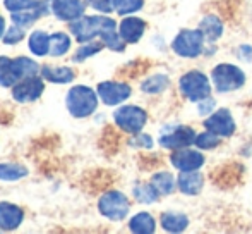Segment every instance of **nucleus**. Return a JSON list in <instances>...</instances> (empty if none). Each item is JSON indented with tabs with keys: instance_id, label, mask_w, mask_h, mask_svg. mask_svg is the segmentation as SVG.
Segmentation results:
<instances>
[{
	"instance_id": "7",
	"label": "nucleus",
	"mask_w": 252,
	"mask_h": 234,
	"mask_svg": "<svg viewBox=\"0 0 252 234\" xmlns=\"http://www.w3.org/2000/svg\"><path fill=\"white\" fill-rule=\"evenodd\" d=\"M202 45H204V35L201 30H184L175 37L172 48L180 57L194 59L201 55Z\"/></svg>"
},
{
	"instance_id": "28",
	"label": "nucleus",
	"mask_w": 252,
	"mask_h": 234,
	"mask_svg": "<svg viewBox=\"0 0 252 234\" xmlns=\"http://www.w3.org/2000/svg\"><path fill=\"white\" fill-rule=\"evenodd\" d=\"M168 84H170V79L165 74H155V76L148 78L146 81H143L141 90H143L144 93L155 95V93H161L165 88H168Z\"/></svg>"
},
{
	"instance_id": "15",
	"label": "nucleus",
	"mask_w": 252,
	"mask_h": 234,
	"mask_svg": "<svg viewBox=\"0 0 252 234\" xmlns=\"http://www.w3.org/2000/svg\"><path fill=\"white\" fill-rule=\"evenodd\" d=\"M144 30H146V23L139 17H126L122 23L119 24V33L126 43H137L143 38Z\"/></svg>"
},
{
	"instance_id": "1",
	"label": "nucleus",
	"mask_w": 252,
	"mask_h": 234,
	"mask_svg": "<svg viewBox=\"0 0 252 234\" xmlns=\"http://www.w3.org/2000/svg\"><path fill=\"white\" fill-rule=\"evenodd\" d=\"M98 102H100L98 91H94L86 84H76V86L69 88L65 95L67 112L76 119H86V117L93 116L98 109Z\"/></svg>"
},
{
	"instance_id": "18",
	"label": "nucleus",
	"mask_w": 252,
	"mask_h": 234,
	"mask_svg": "<svg viewBox=\"0 0 252 234\" xmlns=\"http://www.w3.org/2000/svg\"><path fill=\"white\" fill-rule=\"evenodd\" d=\"M19 79V74L16 69L14 59L0 55V86L2 88H12Z\"/></svg>"
},
{
	"instance_id": "8",
	"label": "nucleus",
	"mask_w": 252,
	"mask_h": 234,
	"mask_svg": "<svg viewBox=\"0 0 252 234\" xmlns=\"http://www.w3.org/2000/svg\"><path fill=\"white\" fill-rule=\"evenodd\" d=\"M47 81L41 76H31L17 81L12 86V98L17 104H33L43 95Z\"/></svg>"
},
{
	"instance_id": "16",
	"label": "nucleus",
	"mask_w": 252,
	"mask_h": 234,
	"mask_svg": "<svg viewBox=\"0 0 252 234\" xmlns=\"http://www.w3.org/2000/svg\"><path fill=\"white\" fill-rule=\"evenodd\" d=\"M40 76L53 84H69L76 79V73L69 66H41Z\"/></svg>"
},
{
	"instance_id": "21",
	"label": "nucleus",
	"mask_w": 252,
	"mask_h": 234,
	"mask_svg": "<svg viewBox=\"0 0 252 234\" xmlns=\"http://www.w3.org/2000/svg\"><path fill=\"white\" fill-rule=\"evenodd\" d=\"M129 229L136 234H151L156 229V221L148 212H139L129 221Z\"/></svg>"
},
{
	"instance_id": "34",
	"label": "nucleus",
	"mask_w": 252,
	"mask_h": 234,
	"mask_svg": "<svg viewBox=\"0 0 252 234\" xmlns=\"http://www.w3.org/2000/svg\"><path fill=\"white\" fill-rule=\"evenodd\" d=\"M218 143H220L218 134L213 133V131H206V133H202L196 138V143L194 145H197L199 148H215Z\"/></svg>"
},
{
	"instance_id": "23",
	"label": "nucleus",
	"mask_w": 252,
	"mask_h": 234,
	"mask_svg": "<svg viewBox=\"0 0 252 234\" xmlns=\"http://www.w3.org/2000/svg\"><path fill=\"white\" fill-rule=\"evenodd\" d=\"M161 226L165 231L180 233L189 226V219L184 214H179V212H165L161 215Z\"/></svg>"
},
{
	"instance_id": "39",
	"label": "nucleus",
	"mask_w": 252,
	"mask_h": 234,
	"mask_svg": "<svg viewBox=\"0 0 252 234\" xmlns=\"http://www.w3.org/2000/svg\"><path fill=\"white\" fill-rule=\"evenodd\" d=\"M0 231H2V229H0Z\"/></svg>"
},
{
	"instance_id": "13",
	"label": "nucleus",
	"mask_w": 252,
	"mask_h": 234,
	"mask_svg": "<svg viewBox=\"0 0 252 234\" xmlns=\"http://www.w3.org/2000/svg\"><path fill=\"white\" fill-rule=\"evenodd\" d=\"M24 222V210L16 203L0 201V229L5 233L16 231Z\"/></svg>"
},
{
	"instance_id": "26",
	"label": "nucleus",
	"mask_w": 252,
	"mask_h": 234,
	"mask_svg": "<svg viewBox=\"0 0 252 234\" xmlns=\"http://www.w3.org/2000/svg\"><path fill=\"white\" fill-rule=\"evenodd\" d=\"M103 41H86V43H81V47L77 48L76 52H74L72 55V62L79 64V62H84V60H88L90 57H93V55H96L98 52L103 50Z\"/></svg>"
},
{
	"instance_id": "36",
	"label": "nucleus",
	"mask_w": 252,
	"mask_h": 234,
	"mask_svg": "<svg viewBox=\"0 0 252 234\" xmlns=\"http://www.w3.org/2000/svg\"><path fill=\"white\" fill-rule=\"evenodd\" d=\"M215 109V102L211 98H204L202 102H199V114L202 116H209V112Z\"/></svg>"
},
{
	"instance_id": "38",
	"label": "nucleus",
	"mask_w": 252,
	"mask_h": 234,
	"mask_svg": "<svg viewBox=\"0 0 252 234\" xmlns=\"http://www.w3.org/2000/svg\"><path fill=\"white\" fill-rule=\"evenodd\" d=\"M5 30H7V28H5V19L0 16V40H2L3 35H5Z\"/></svg>"
},
{
	"instance_id": "24",
	"label": "nucleus",
	"mask_w": 252,
	"mask_h": 234,
	"mask_svg": "<svg viewBox=\"0 0 252 234\" xmlns=\"http://www.w3.org/2000/svg\"><path fill=\"white\" fill-rule=\"evenodd\" d=\"M199 30L204 35V40L208 41H215L218 40L223 35V23L215 16H208L201 21V28Z\"/></svg>"
},
{
	"instance_id": "22",
	"label": "nucleus",
	"mask_w": 252,
	"mask_h": 234,
	"mask_svg": "<svg viewBox=\"0 0 252 234\" xmlns=\"http://www.w3.org/2000/svg\"><path fill=\"white\" fill-rule=\"evenodd\" d=\"M72 47V38L65 31H57L50 35V55L52 57H62Z\"/></svg>"
},
{
	"instance_id": "27",
	"label": "nucleus",
	"mask_w": 252,
	"mask_h": 234,
	"mask_svg": "<svg viewBox=\"0 0 252 234\" xmlns=\"http://www.w3.org/2000/svg\"><path fill=\"white\" fill-rule=\"evenodd\" d=\"M100 40L103 41V45H105L106 48H110V50H113V52H122L124 47H126V41L122 40V37H120L117 28H108V30L101 31Z\"/></svg>"
},
{
	"instance_id": "10",
	"label": "nucleus",
	"mask_w": 252,
	"mask_h": 234,
	"mask_svg": "<svg viewBox=\"0 0 252 234\" xmlns=\"http://www.w3.org/2000/svg\"><path fill=\"white\" fill-rule=\"evenodd\" d=\"M98 97L105 105L113 107V105H120L130 97L132 90L127 83L122 81H101L96 88Z\"/></svg>"
},
{
	"instance_id": "20",
	"label": "nucleus",
	"mask_w": 252,
	"mask_h": 234,
	"mask_svg": "<svg viewBox=\"0 0 252 234\" xmlns=\"http://www.w3.org/2000/svg\"><path fill=\"white\" fill-rule=\"evenodd\" d=\"M179 188L186 195H196L202 188V176L197 171H186L179 176Z\"/></svg>"
},
{
	"instance_id": "3",
	"label": "nucleus",
	"mask_w": 252,
	"mask_h": 234,
	"mask_svg": "<svg viewBox=\"0 0 252 234\" xmlns=\"http://www.w3.org/2000/svg\"><path fill=\"white\" fill-rule=\"evenodd\" d=\"M98 210L108 221L119 222L127 217V214L130 210V205L126 195L117 190H112L103 193L100 196V200H98Z\"/></svg>"
},
{
	"instance_id": "25",
	"label": "nucleus",
	"mask_w": 252,
	"mask_h": 234,
	"mask_svg": "<svg viewBox=\"0 0 252 234\" xmlns=\"http://www.w3.org/2000/svg\"><path fill=\"white\" fill-rule=\"evenodd\" d=\"M16 62V69L17 74H19V79H24V78H31V76H38V73L41 71V66L33 60L31 57H16L14 59Z\"/></svg>"
},
{
	"instance_id": "6",
	"label": "nucleus",
	"mask_w": 252,
	"mask_h": 234,
	"mask_svg": "<svg viewBox=\"0 0 252 234\" xmlns=\"http://www.w3.org/2000/svg\"><path fill=\"white\" fill-rule=\"evenodd\" d=\"M213 83L220 91L226 93V91L239 90L246 83V74L240 67L233 66V64H220L213 69L211 73Z\"/></svg>"
},
{
	"instance_id": "5",
	"label": "nucleus",
	"mask_w": 252,
	"mask_h": 234,
	"mask_svg": "<svg viewBox=\"0 0 252 234\" xmlns=\"http://www.w3.org/2000/svg\"><path fill=\"white\" fill-rule=\"evenodd\" d=\"M113 120L124 133L137 134L143 131L148 120V114L144 109L137 107V105H122L113 112Z\"/></svg>"
},
{
	"instance_id": "32",
	"label": "nucleus",
	"mask_w": 252,
	"mask_h": 234,
	"mask_svg": "<svg viewBox=\"0 0 252 234\" xmlns=\"http://www.w3.org/2000/svg\"><path fill=\"white\" fill-rule=\"evenodd\" d=\"M41 5V0H3V7L12 12H21V10H30L36 9Z\"/></svg>"
},
{
	"instance_id": "9",
	"label": "nucleus",
	"mask_w": 252,
	"mask_h": 234,
	"mask_svg": "<svg viewBox=\"0 0 252 234\" xmlns=\"http://www.w3.org/2000/svg\"><path fill=\"white\" fill-rule=\"evenodd\" d=\"M48 10L55 19L63 23H72L86 14V2L84 0H47Z\"/></svg>"
},
{
	"instance_id": "12",
	"label": "nucleus",
	"mask_w": 252,
	"mask_h": 234,
	"mask_svg": "<svg viewBox=\"0 0 252 234\" xmlns=\"http://www.w3.org/2000/svg\"><path fill=\"white\" fill-rule=\"evenodd\" d=\"M204 126L208 131H213L218 136H232L235 131V120H233L232 114L226 109L215 112L204 120Z\"/></svg>"
},
{
	"instance_id": "11",
	"label": "nucleus",
	"mask_w": 252,
	"mask_h": 234,
	"mask_svg": "<svg viewBox=\"0 0 252 234\" xmlns=\"http://www.w3.org/2000/svg\"><path fill=\"white\" fill-rule=\"evenodd\" d=\"M196 131L190 129L187 126L175 127L170 133L163 134L159 138V145L163 148H172V150H180V148H187L189 145L196 143Z\"/></svg>"
},
{
	"instance_id": "33",
	"label": "nucleus",
	"mask_w": 252,
	"mask_h": 234,
	"mask_svg": "<svg viewBox=\"0 0 252 234\" xmlns=\"http://www.w3.org/2000/svg\"><path fill=\"white\" fill-rule=\"evenodd\" d=\"M24 30H26V28H21V26H17V24L12 23V26L5 30V35H3L2 41L5 45H10V47H12V45L21 43V41L24 40V37H26Z\"/></svg>"
},
{
	"instance_id": "14",
	"label": "nucleus",
	"mask_w": 252,
	"mask_h": 234,
	"mask_svg": "<svg viewBox=\"0 0 252 234\" xmlns=\"http://www.w3.org/2000/svg\"><path fill=\"white\" fill-rule=\"evenodd\" d=\"M170 162L175 169H179L180 172L186 171H197L202 164H204V157L202 154L196 150H187V148H180L179 152L170 157Z\"/></svg>"
},
{
	"instance_id": "17",
	"label": "nucleus",
	"mask_w": 252,
	"mask_h": 234,
	"mask_svg": "<svg viewBox=\"0 0 252 234\" xmlns=\"http://www.w3.org/2000/svg\"><path fill=\"white\" fill-rule=\"evenodd\" d=\"M28 48L34 57L50 55V35L43 30H34L28 38Z\"/></svg>"
},
{
	"instance_id": "29",
	"label": "nucleus",
	"mask_w": 252,
	"mask_h": 234,
	"mask_svg": "<svg viewBox=\"0 0 252 234\" xmlns=\"http://www.w3.org/2000/svg\"><path fill=\"white\" fill-rule=\"evenodd\" d=\"M151 184L155 186V190L158 191V195H170L175 190V179L170 172H158L153 176Z\"/></svg>"
},
{
	"instance_id": "35",
	"label": "nucleus",
	"mask_w": 252,
	"mask_h": 234,
	"mask_svg": "<svg viewBox=\"0 0 252 234\" xmlns=\"http://www.w3.org/2000/svg\"><path fill=\"white\" fill-rule=\"evenodd\" d=\"M88 7L100 14H110L113 10V0H84Z\"/></svg>"
},
{
	"instance_id": "19",
	"label": "nucleus",
	"mask_w": 252,
	"mask_h": 234,
	"mask_svg": "<svg viewBox=\"0 0 252 234\" xmlns=\"http://www.w3.org/2000/svg\"><path fill=\"white\" fill-rule=\"evenodd\" d=\"M28 174H30L28 167L19 162H0V181L14 183L24 179Z\"/></svg>"
},
{
	"instance_id": "30",
	"label": "nucleus",
	"mask_w": 252,
	"mask_h": 234,
	"mask_svg": "<svg viewBox=\"0 0 252 234\" xmlns=\"http://www.w3.org/2000/svg\"><path fill=\"white\" fill-rule=\"evenodd\" d=\"M144 5V0H113V10L119 16H129L137 10H141Z\"/></svg>"
},
{
	"instance_id": "37",
	"label": "nucleus",
	"mask_w": 252,
	"mask_h": 234,
	"mask_svg": "<svg viewBox=\"0 0 252 234\" xmlns=\"http://www.w3.org/2000/svg\"><path fill=\"white\" fill-rule=\"evenodd\" d=\"M134 143L139 145V147L150 148V147H151V143H153V140H151V136H148V134L137 133V136H136V140H134Z\"/></svg>"
},
{
	"instance_id": "2",
	"label": "nucleus",
	"mask_w": 252,
	"mask_h": 234,
	"mask_svg": "<svg viewBox=\"0 0 252 234\" xmlns=\"http://www.w3.org/2000/svg\"><path fill=\"white\" fill-rule=\"evenodd\" d=\"M108 28H117V23L106 14L105 16H83L69 23V33H72V37L79 43H86V41H93L96 37H100L101 31Z\"/></svg>"
},
{
	"instance_id": "4",
	"label": "nucleus",
	"mask_w": 252,
	"mask_h": 234,
	"mask_svg": "<svg viewBox=\"0 0 252 234\" xmlns=\"http://www.w3.org/2000/svg\"><path fill=\"white\" fill-rule=\"evenodd\" d=\"M180 93L190 102H201L209 97L211 93V84L206 74L199 71H190L180 78Z\"/></svg>"
},
{
	"instance_id": "31",
	"label": "nucleus",
	"mask_w": 252,
	"mask_h": 234,
	"mask_svg": "<svg viewBox=\"0 0 252 234\" xmlns=\"http://www.w3.org/2000/svg\"><path fill=\"white\" fill-rule=\"evenodd\" d=\"M132 193L134 198L141 203H155L158 200V191L155 190L153 184H137Z\"/></svg>"
}]
</instances>
